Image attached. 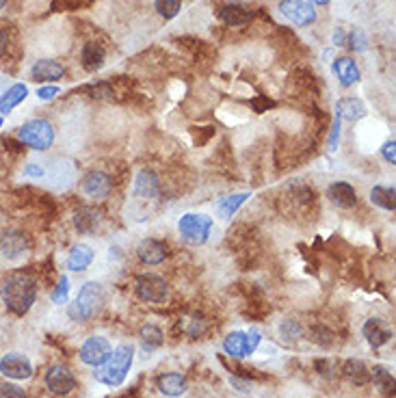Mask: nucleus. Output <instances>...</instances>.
I'll list each match as a JSON object with an SVG mask.
<instances>
[{"mask_svg": "<svg viewBox=\"0 0 396 398\" xmlns=\"http://www.w3.org/2000/svg\"><path fill=\"white\" fill-rule=\"evenodd\" d=\"M0 299L11 314L24 316L37 301V281L24 271H14L0 283Z\"/></svg>", "mask_w": 396, "mask_h": 398, "instance_id": "obj_1", "label": "nucleus"}, {"mask_svg": "<svg viewBox=\"0 0 396 398\" xmlns=\"http://www.w3.org/2000/svg\"><path fill=\"white\" fill-rule=\"evenodd\" d=\"M132 360H135V349L132 345H122L118 347L115 351H110L108 360L95 368L93 377L95 381L108 385V387H118L126 381L128 372H130V366H132Z\"/></svg>", "mask_w": 396, "mask_h": 398, "instance_id": "obj_2", "label": "nucleus"}, {"mask_svg": "<svg viewBox=\"0 0 396 398\" xmlns=\"http://www.w3.org/2000/svg\"><path fill=\"white\" fill-rule=\"evenodd\" d=\"M104 303V288L98 281H87L80 288L78 297L68 305V316L74 323H87L91 320Z\"/></svg>", "mask_w": 396, "mask_h": 398, "instance_id": "obj_3", "label": "nucleus"}, {"mask_svg": "<svg viewBox=\"0 0 396 398\" xmlns=\"http://www.w3.org/2000/svg\"><path fill=\"white\" fill-rule=\"evenodd\" d=\"M18 141L35 152H46L54 143V126L41 117L28 120L18 128Z\"/></svg>", "mask_w": 396, "mask_h": 398, "instance_id": "obj_4", "label": "nucleus"}, {"mask_svg": "<svg viewBox=\"0 0 396 398\" xmlns=\"http://www.w3.org/2000/svg\"><path fill=\"white\" fill-rule=\"evenodd\" d=\"M212 216L208 214H197V212H187L178 221V232L189 245H204L212 232Z\"/></svg>", "mask_w": 396, "mask_h": 398, "instance_id": "obj_5", "label": "nucleus"}, {"mask_svg": "<svg viewBox=\"0 0 396 398\" xmlns=\"http://www.w3.org/2000/svg\"><path fill=\"white\" fill-rule=\"evenodd\" d=\"M135 293L141 301L145 303H154V305H162L169 297V286L167 281L160 275L154 273H141L135 279Z\"/></svg>", "mask_w": 396, "mask_h": 398, "instance_id": "obj_6", "label": "nucleus"}, {"mask_svg": "<svg viewBox=\"0 0 396 398\" xmlns=\"http://www.w3.org/2000/svg\"><path fill=\"white\" fill-rule=\"evenodd\" d=\"M260 340L262 337H260L258 331H249V333L232 331V333H228V337L223 340V351L234 360H241V357L254 355V351L260 345Z\"/></svg>", "mask_w": 396, "mask_h": 398, "instance_id": "obj_7", "label": "nucleus"}, {"mask_svg": "<svg viewBox=\"0 0 396 398\" xmlns=\"http://www.w3.org/2000/svg\"><path fill=\"white\" fill-rule=\"evenodd\" d=\"M277 9L295 26H310L316 22V9L310 0H279Z\"/></svg>", "mask_w": 396, "mask_h": 398, "instance_id": "obj_8", "label": "nucleus"}, {"mask_svg": "<svg viewBox=\"0 0 396 398\" xmlns=\"http://www.w3.org/2000/svg\"><path fill=\"white\" fill-rule=\"evenodd\" d=\"M46 387L54 394V396H68L74 387H76V379L74 372L63 366V364H54L48 368L46 372Z\"/></svg>", "mask_w": 396, "mask_h": 398, "instance_id": "obj_9", "label": "nucleus"}, {"mask_svg": "<svg viewBox=\"0 0 396 398\" xmlns=\"http://www.w3.org/2000/svg\"><path fill=\"white\" fill-rule=\"evenodd\" d=\"M113 347L106 337L102 335H91L89 340H85V345L80 347V362L87 364V366H102L108 355H110Z\"/></svg>", "mask_w": 396, "mask_h": 398, "instance_id": "obj_10", "label": "nucleus"}, {"mask_svg": "<svg viewBox=\"0 0 396 398\" xmlns=\"http://www.w3.org/2000/svg\"><path fill=\"white\" fill-rule=\"evenodd\" d=\"M80 189L87 197L91 199H104L113 193V180L108 174L104 172H98V169H93V172L85 174L83 180H80Z\"/></svg>", "mask_w": 396, "mask_h": 398, "instance_id": "obj_11", "label": "nucleus"}, {"mask_svg": "<svg viewBox=\"0 0 396 398\" xmlns=\"http://www.w3.org/2000/svg\"><path fill=\"white\" fill-rule=\"evenodd\" d=\"M28 253V241L26 234L18 232V230H9L0 236V256L9 262H18Z\"/></svg>", "mask_w": 396, "mask_h": 398, "instance_id": "obj_12", "label": "nucleus"}, {"mask_svg": "<svg viewBox=\"0 0 396 398\" xmlns=\"http://www.w3.org/2000/svg\"><path fill=\"white\" fill-rule=\"evenodd\" d=\"M0 372H3L7 379L24 381V379L33 377V364L22 353H7L3 360H0Z\"/></svg>", "mask_w": 396, "mask_h": 398, "instance_id": "obj_13", "label": "nucleus"}, {"mask_svg": "<svg viewBox=\"0 0 396 398\" xmlns=\"http://www.w3.org/2000/svg\"><path fill=\"white\" fill-rule=\"evenodd\" d=\"M66 76V68L54 59H39L31 68V78L37 83H56Z\"/></svg>", "mask_w": 396, "mask_h": 398, "instance_id": "obj_14", "label": "nucleus"}, {"mask_svg": "<svg viewBox=\"0 0 396 398\" xmlns=\"http://www.w3.org/2000/svg\"><path fill=\"white\" fill-rule=\"evenodd\" d=\"M137 256L147 266H158L167 258V245L158 239H143L137 245Z\"/></svg>", "mask_w": 396, "mask_h": 398, "instance_id": "obj_15", "label": "nucleus"}, {"mask_svg": "<svg viewBox=\"0 0 396 398\" xmlns=\"http://www.w3.org/2000/svg\"><path fill=\"white\" fill-rule=\"evenodd\" d=\"M362 333H364V337L368 340V345L375 347V349L387 345L390 340H392V329H390V327L385 325V320H381V318H368V320L364 323V327H362Z\"/></svg>", "mask_w": 396, "mask_h": 398, "instance_id": "obj_16", "label": "nucleus"}, {"mask_svg": "<svg viewBox=\"0 0 396 398\" xmlns=\"http://www.w3.org/2000/svg\"><path fill=\"white\" fill-rule=\"evenodd\" d=\"M327 197L333 206L345 208V210H349L358 204V191L349 182H333L327 189Z\"/></svg>", "mask_w": 396, "mask_h": 398, "instance_id": "obj_17", "label": "nucleus"}, {"mask_svg": "<svg viewBox=\"0 0 396 398\" xmlns=\"http://www.w3.org/2000/svg\"><path fill=\"white\" fill-rule=\"evenodd\" d=\"M219 18L221 22H225L228 26H243L247 22H251L254 14L247 5H241V3H230V5H223L219 9Z\"/></svg>", "mask_w": 396, "mask_h": 398, "instance_id": "obj_18", "label": "nucleus"}, {"mask_svg": "<svg viewBox=\"0 0 396 398\" xmlns=\"http://www.w3.org/2000/svg\"><path fill=\"white\" fill-rule=\"evenodd\" d=\"M135 193L143 199H154L160 193V180L152 169H141L135 178Z\"/></svg>", "mask_w": 396, "mask_h": 398, "instance_id": "obj_19", "label": "nucleus"}, {"mask_svg": "<svg viewBox=\"0 0 396 398\" xmlns=\"http://www.w3.org/2000/svg\"><path fill=\"white\" fill-rule=\"evenodd\" d=\"M156 387L165 396H172V398L182 396L187 392V377L180 372H165L156 379Z\"/></svg>", "mask_w": 396, "mask_h": 398, "instance_id": "obj_20", "label": "nucleus"}, {"mask_svg": "<svg viewBox=\"0 0 396 398\" xmlns=\"http://www.w3.org/2000/svg\"><path fill=\"white\" fill-rule=\"evenodd\" d=\"M104 59H106V52H104V48L98 41H87L83 46V50H80V66L87 72H98L104 66Z\"/></svg>", "mask_w": 396, "mask_h": 398, "instance_id": "obj_21", "label": "nucleus"}, {"mask_svg": "<svg viewBox=\"0 0 396 398\" xmlns=\"http://www.w3.org/2000/svg\"><path fill=\"white\" fill-rule=\"evenodd\" d=\"M93 258H95L93 249L87 243H78V245L72 247V251L68 256V268L74 271V273H83L91 266Z\"/></svg>", "mask_w": 396, "mask_h": 398, "instance_id": "obj_22", "label": "nucleus"}, {"mask_svg": "<svg viewBox=\"0 0 396 398\" xmlns=\"http://www.w3.org/2000/svg\"><path fill=\"white\" fill-rule=\"evenodd\" d=\"M26 95H28V87L22 83L7 87L3 93H0V112H3V115H9L18 104H22L26 100Z\"/></svg>", "mask_w": 396, "mask_h": 398, "instance_id": "obj_23", "label": "nucleus"}, {"mask_svg": "<svg viewBox=\"0 0 396 398\" xmlns=\"http://www.w3.org/2000/svg\"><path fill=\"white\" fill-rule=\"evenodd\" d=\"M100 225V212L91 206H80L74 212V227L78 234H93L95 227Z\"/></svg>", "mask_w": 396, "mask_h": 398, "instance_id": "obj_24", "label": "nucleus"}, {"mask_svg": "<svg viewBox=\"0 0 396 398\" xmlns=\"http://www.w3.org/2000/svg\"><path fill=\"white\" fill-rule=\"evenodd\" d=\"M333 74L338 76L343 87H351L360 80V70H358L355 61L349 59V56H340V59L333 61Z\"/></svg>", "mask_w": 396, "mask_h": 398, "instance_id": "obj_25", "label": "nucleus"}, {"mask_svg": "<svg viewBox=\"0 0 396 398\" xmlns=\"http://www.w3.org/2000/svg\"><path fill=\"white\" fill-rule=\"evenodd\" d=\"M366 115V106L362 100L355 98H345L338 102V117L340 120H349V122H358Z\"/></svg>", "mask_w": 396, "mask_h": 398, "instance_id": "obj_26", "label": "nucleus"}, {"mask_svg": "<svg viewBox=\"0 0 396 398\" xmlns=\"http://www.w3.org/2000/svg\"><path fill=\"white\" fill-rule=\"evenodd\" d=\"M343 375L353 383V385H366L370 381V370L362 360H347L343 366Z\"/></svg>", "mask_w": 396, "mask_h": 398, "instance_id": "obj_27", "label": "nucleus"}, {"mask_svg": "<svg viewBox=\"0 0 396 398\" xmlns=\"http://www.w3.org/2000/svg\"><path fill=\"white\" fill-rule=\"evenodd\" d=\"M396 193H394V187H381V184H377V187H372V191H370V201L375 204V206H379V208H383V210H390V212H394L396 210Z\"/></svg>", "mask_w": 396, "mask_h": 398, "instance_id": "obj_28", "label": "nucleus"}, {"mask_svg": "<svg viewBox=\"0 0 396 398\" xmlns=\"http://www.w3.org/2000/svg\"><path fill=\"white\" fill-rule=\"evenodd\" d=\"M249 197V193H236V195H230V197H225V199H221L219 201V206H217V210H219V216L221 219H230L243 204H245V199Z\"/></svg>", "mask_w": 396, "mask_h": 398, "instance_id": "obj_29", "label": "nucleus"}, {"mask_svg": "<svg viewBox=\"0 0 396 398\" xmlns=\"http://www.w3.org/2000/svg\"><path fill=\"white\" fill-rule=\"evenodd\" d=\"M139 337H141V342H143L145 351L158 349V347L162 345V340H165L160 327H156V325H143L141 331H139Z\"/></svg>", "mask_w": 396, "mask_h": 398, "instance_id": "obj_30", "label": "nucleus"}, {"mask_svg": "<svg viewBox=\"0 0 396 398\" xmlns=\"http://www.w3.org/2000/svg\"><path fill=\"white\" fill-rule=\"evenodd\" d=\"M370 379H372V383H375L381 392H392V389H394V377H392V372H390L385 366H375V368L370 370Z\"/></svg>", "mask_w": 396, "mask_h": 398, "instance_id": "obj_31", "label": "nucleus"}, {"mask_svg": "<svg viewBox=\"0 0 396 398\" xmlns=\"http://www.w3.org/2000/svg\"><path fill=\"white\" fill-rule=\"evenodd\" d=\"M154 7L165 20H174L182 9V0H154Z\"/></svg>", "mask_w": 396, "mask_h": 398, "instance_id": "obj_32", "label": "nucleus"}, {"mask_svg": "<svg viewBox=\"0 0 396 398\" xmlns=\"http://www.w3.org/2000/svg\"><path fill=\"white\" fill-rule=\"evenodd\" d=\"M310 340L321 347H331L333 345V333L325 325H312L310 327Z\"/></svg>", "mask_w": 396, "mask_h": 398, "instance_id": "obj_33", "label": "nucleus"}, {"mask_svg": "<svg viewBox=\"0 0 396 398\" xmlns=\"http://www.w3.org/2000/svg\"><path fill=\"white\" fill-rule=\"evenodd\" d=\"M68 295H70V279L66 275H61V279H59V283H56V288L52 290L50 299H52V303L61 305V303H68Z\"/></svg>", "mask_w": 396, "mask_h": 398, "instance_id": "obj_34", "label": "nucleus"}, {"mask_svg": "<svg viewBox=\"0 0 396 398\" xmlns=\"http://www.w3.org/2000/svg\"><path fill=\"white\" fill-rule=\"evenodd\" d=\"M0 398H28V394L20 385L11 381H3L0 383Z\"/></svg>", "mask_w": 396, "mask_h": 398, "instance_id": "obj_35", "label": "nucleus"}, {"mask_svg": "<svg viewBox=\"0 0 396 398\" xmlns=\"http://www.w3.org/2000/svg\"><path fill=\"white\" fill-rule=\"evenodd\" d=\"M279 331H281V335H284V340H299L301 335H303V327L297 323V320H286L284 325L279 327Z\"/></svg>", "mask_w": 396, "mask_h": 398, "instance_id": "obj_36", "label": "nucleus"}, {"mask_svg": "<svg viewBox=\"0 0 396 398\" xmlns=\"http://www.w3.org/2000/svg\"><path fill=\"white\" fill-rule=\"evenodd\" d=\"M349 43H351V50H355V52H364V50L368 48V37L364 35V31L355 28V31L351 33V37H349Z\"/></svg>", "mask_w": 396, "mask_h": 398, "instance_id": "obj_37", "label": "nucleus"}, {"mask_svg": "<svg viewBox=\"0 0 396 398\" xmlns=\"http://www.w3.org/2000/svg\"><path fill=\"white\" fill-rule=\"evenodd\" d=\"M87 93L91 98H108V95H113V89H110L108 83H98V85H89Z\"/></svg>", "mask_w": 396, "mask_h": 398, "instance_id": "obj_38", "label": "nucleus"}, {"mask_svg": "<svg viewBox=\"0 0 396 398\" xmlns=\"http://www.w3.org/2000/svg\"><path fill=\"white\" fill-rule=\"evenodd\" d=\"M24 176L26 178H43L46 176V169H43L41 162H28L24 167Z\"/></svg>", "mask_w": 396, "mask_h": 398, "instance_id": "obj_39", "label": "nucleus"}, {"mask_svg": "<svg viewBox=\"0 0 396 398\" xmlns=\"http://www.w3.org/2000/svg\"><path fill=\"white\" fill-rule=\"evenodd\" d=\"M394 147H396V141H394V139H390V141L383 145V150H381L383 158H385L390 164H394V162H396V152H394Z\"/></svg>", "mask_w": 396, "mask_h": 398, "instance_id": "obj_40", "label": "nucleus"}, {"mask_svg": "<svg viewBox=\"0 0 396 398\" xmlns=\"http://www.w3.org/2000/svg\"><path fill=\"white\" fill-rule=\"evenodd\" d=\"M56 95H59V87H41L39 91H37V98L39 100H43V102H48V100H54Z\"/></svg>", "mask_w": 396, "mask_h": 398, "instance_id": "obj_41", "label": "nucleus"}, {"mask_svg": "<svg viewBox=\"0 0 396 398\" xmlns=\"http://www.w3.org/2000/svg\"><path fill=\"white\" fill-rule=\"evenodd\" d=\"M340 117L335 115V122H333V130H331V137H329V150H335V141L340 137Z\"/></svg>", "mask_w": 396, "mask_h": 398, "instance_id": "obj_42", "label": "nucleus"}, {"mask_svg": "<svg viewBox=\"0 0 396 398\" xmlns=\"http://www.w3.org/2000/svg\"><path fill=\"white\" fill-rule=\"evenodd\" d=\"M7 43H9V37L5 31H0V56H3L7 52Z\"/></svg>", "mask_w": 396, "mask_h": 398, "instance_id": "obj_43", "label": "nucleus"}, {"mask_svg": "<svg viewBox=\"0 0 396 398\" xmlns=\"http://www.w3.org/2000/svg\"><path fill=\"white\" fill-rule=\"evenodd\" d=\"M230 383H232L234 387H239L241 392H249V383H247V381H239V379H230Z\"/></svg>", "mask_w": 396, "mask_h": 398, "instance_id": "obj_44", "label": "nucleus"}, {"mask_svg": "<svg viewBox=\"0 0 396 398\" xmlns=\"http://www.w3.org/2000/svg\"><path fill=\"white\" fill-rule=\"evenodd\" d=\"M333 41L338 43V46H345V35H343V31L338 28L335 33H333Z\"/></svg>", "mask_w": 396, "mask_h": 398, "instance_id": "obj_45", "label": "nucleus"}, {"mask_svg": "<svg viewBox=\"0 0 396 398\" xmlns=\"http://www.w3.org/2000/svg\"><path fill=\"white\" fill-rule=\"evenodd\" d=\"M312 5H321V7H325V5H329V0H310Z\"/></svg>", "mask_w": 396, "mask_h": 398, "instance_id": "obj_46", "label": "nucleus"}, {"mask_svg": "<svg viewBox=\"0 0 396 398\" xmlns=\"http://www.w3.org/2000/svg\"><path fill=\"white\" fill-rule=\"evenodd\" d=\"M5 5H7V0H0V9H5Z\"/></svg>", "mask_w": 396, "mask_h": 398, "instance_id": "obj_47", "label": "nucleus"}, {"mask_svg": "<svg viewBox=\"0 0 396 398\" xmlns=\"http://www.w3.org/2000/svg\"><path fill=\"white\" fill-rule=\"evenodd\" d=\"M0 126H3V115H0Z\"/></svg>", "mask_w": 396, "mask_h": 398, "instance_id": "obj_48", "label": "nucleus"}]
</instances>
